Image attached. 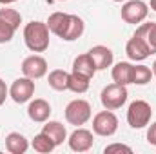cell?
<instances>
[{
	"instance_id": "cell-1",
	"label": "cell",
	"mask_w": 156,
	"mask_h": 154,
	"mask_svg": "<svg viewBox=\"0 0 156 154\" xmlns=\"http://www.w3.org/2000/svg\"><path fill=\"white\" fill-rule=\"evenodd\" d=\"M24 42L29 51L33 53H44L49 47V27L47 24L33 20L26 24L24 27Z\"/></svg>"
},
{
	"instance_id": "cell-2",
	"label": "cell",
	"mask_w": 156,
	"mask_h": 154,
	"mask_svg": "<svg viewBox=\"0 0 156 154\" xmlns=\"http://www.w3.org/2000/svg\"><path fill=\"white\" fill-rule=\"evenodd\" d=\"M151 116L153 109L145 100H134L127 109V123L133 129H144L145 125H149Z\"/></svg>"
},
{
	"instance_id": "cell-3",
	"label": "cell",
	"mask_w": 156,
	"mask_h": 154,
	"mask_svg": "<svg viewBox=\"0 0 156 154\" xmlns=\"http://www.w3.org/2000/svg\"><path fill=\"white\" fill-rule=\"evenodd\" d=\"M127 85H120V83H111L107 87H104L102 94H100V102L104 105V109L115 111L120 109L125 102H127Z\"/></svg>"
},
{
	"instance_id": "cell-4",
	"label": "cell",
	"mask_w": 156,
	"mask_h": 154,
	"mask_svg": "<svg viewBox=\"0 0 156 154\" xmlns=\"http://www.w3.org/2000/svg\"><path fill=\"white\" fill-rule=\"evenodd\" d=\"M89 118H91V103L89 102L78 98V100H73V102L67 103V107H66V120H67V123L80 127V125L87 123Z\"/></svg>"
},
{
	"instance_id": "cell-5",
	"label": "cell",
	"mask_w": 156,
	"mask_h": 154,
	"mask_svg": "<svg viewBox=\"0 0 156 154\" xmlns=\"http://www.w3.org/2000/svg\"><path fill=\"white\" fill-rule=\"evenodd\" d=\"M93 131H94V134L104 136V138L113 136L118 131V118L115 116V113L109 109L100 111L93 118Z\"/></svg>"
},
{
	"instance_id": "cell-6",
	"label": "cell",
	"mask_w": 156,
	"mask_h": 154,
	"mask_svg": "<svg viewBox=\"0 0 156 154\" xmlns=\"http://www.w3.org/2000/svg\"><path fill=\"white\" fill-rule=\"evenodd\" d=\"M122 20L127 24H142L149 15V5L142 0H129L122 5Z\"/></svg>"
},
{
	"instance_id": "cell-7",
	"label": "cell",
	"mask_w": 156,
	"mask_h": 154,
	"mask_svg": "<svg viewBox=\"0 0 156 154\" xmlns=\"http://www.w3.org/2000/svg\"><path fill=\"white\" fill-rule=\"evenodd\" d=\"M33 94H35V80L27 76L16 78L9 87V96L13 98L15 103H26L33 98Z\"/></svg>"
},
{
	"instance_id": "cell-8",
	"label": "cell",
	"mask_w": 156,
	"mask_h": 154,
	"mask_svg": "<svg viewBox=\"0 0 156 154\" xmlns=\"http://www.w3.org/2000/svg\"><path fill=\"white\" fill-rule=\"evenodd\" d=\"M125 53H127L129 60H133V62H144L145 58H149L153 54L151 49H149V45H147V42H145V38L138 31L133 35V38L127 42Z\"/></svg>"
},
{
	"instance_id": "cell-9",
	"label": "cell",
	"mask_w": 156,
	"mask_h": 154,
	"mask_svg": "<svg viewBox=\"0 0 156 154\" xmlns=\"http://www.w3.org/2000/svg\"><path fill=\"white\" fill-rule=\"evenodd\" d=\"M22 73L24 76L31 78V80H38V78L47 75V60L40 54H31L22 62Z\"/></svg>"
},
{
	"instance_id": "cell-10",
	"label": "cell",
	"mask_w": 156,
	"mask_h": 154,
	"mask_svg": "<svg viewBox=\"0 0 156 154\" xmlns=\"http://www.w3.org/2000/svg\"><path fill=\"white\" fill-rule=\"evenodd\" d=\"M67 142H69L71 151H75V152H87V151L93 147L94 138H93V132H91V131L78 127L76 131L69 136Z\"/></svg>"
},
{
	"instance_id": "cell-11",
	"label": "cell",
	"mask_w": 156,
	"mask_h": 154,
	"mask_svg": "<svg viewBox=\"0 0 156 154\" xmlns=\"http://www.w3.org/2000/svg\"><path fill=\"white\" fill-rule=\"evenodd\" d=\"M27 116H29V120H33L37 123H45L51 116V105L42 98L31 100L27 105Z\"/></svg>"
},
{
	"instance_id": "cell-12",
	"label": "cell",
	"mask_w": 156,
	"mask_h": 154,
	"mask_svg": "<svg viewBox=\"0 0 156 154\" xmlns=\"http://www.w3.org/2000/svg\"><path fill=\"white\" fill-rule=\"evenodd\" d=\"M89 56L93 58L94 65H96V71H104L107 67H111L113 64V51L105 45H94L89 49Z\"/></svg>"
},
{
	"instance_id": "cell-13",
	"label": "cell",
	"mask_w": 156,
	"mask_h": 154,
	"mask_svg": "<svg viewBox=\"0 0 156 154\" xmlns=\"http://www.w3.org/2000/svg\"><path fill=\"white\" fill-rule=\"evenodd\" d=\"M71 22V15L69 13H62V11H56L49 16L47 20V27L53 35H56L58 38H64L66 37V31H67V26Z\"/></svg>"
},
{
	"instance_id": "cell-14",
	"label": "cell",
	"mask_w": 156,
	"mask_h": 154,
	"mask_svg": "<svg viewBox=\"0 0 156 154\" xmlns=\"http://www.w3.org/2000/svg\"><path fill=\"white\" fill-rule=\"evenodd\" d=\"M111 76L115 80V83L120 85H129L134 80V65L129 62H118L111 71Z\"/></svg>"
},
{
	"instance_id": "cell-15",
	"label": "cell",
	"mask_w": 156,
	"mask_h": 154,
	"mask_svg": "<svg viewBox=\"0 0 156 154\" xmlns=\"http://www.w3.org/2000/svg\"><path fill=\"white\" fill-rule=\"evenodd\" d=\"M5 149L11 154H24L29 149V142L20 132H9L5 136Z\"/></svg>"
},
{
	"instance_id": "cell-16",
	"label": "cell",
	"mask_w": 156,
	"mask_h": 154,
	"mask_svg": "<svg viewBox=\"0 0 156 154\" xmlns=\"http://www.w3.org/2000/svg\"><path fill=\"white\" fill-rule=\"evenodd\" d=\"M42 132L44 134H47L53 142H55V145L58 147V145H62L64 143V140L67 138V131H66V127L60 123V121H45V125H44V129H42Z\"/></svg>"
},
{
	"instance_id": "cell-17",
	"label": "cell",
	"mask_w": 156,
	"mask_h": 154,
	"mask_svg": "<svg viewBox=\"0 0 156 154\" xmlns=\"http://www.w3.org/2000/svg\"><path fill=\"white\" fill-rule=\"evenodd\" d=\"M73 71H75V73H80V75H83V76H87V78L94 76L96 65H94L93 58L89 56V53L80 54V56L75 58V62H73Z\"/></svg>"
},
{
	"instance_id": "cell-18",
	"label": "cell",
	"mask_w": 156,
	"mask_h": 154,
	"mask_svg": "<svg viewBox=\"0 0 156 154\" xmlns=\"http://www.w3.org/2000/svg\"><path fill=\"white\" fill-rule=\"evenodd\" d=\"M49 87L55 91H69V73L64 69H55L47 76Z\"/></svg>"
},
{
	"instance_id": "cell-19",
	"label": "cell",
	"mask_w": 156,
	"mask_h": 154,
	"mask_svg": "<svg viewBox=\"0 0 156 154\" xmlns=\"http://www.w3.org/2000/svg\"><path fill=\"white\" fill-rule=\"evenodd\" d=\"M89 83H91V78L83 76L80 73H75V71L69 73V91H73L76 94H83V93H87Z\"/></svg>"
},
{
	"instance_id": "cell-20",
	"label": "cell",
	"mask_w": 156,
	"mask_h": 154,
	"mask_svg": "<svg viewBox=\"0 0 156 154\" xmlns=\"http://www.w3.org/2000/svg\"><path fill=\"white\" fill-rule=\"evenodd\" d=\"M83 20L78 16V15H71V22H69V26H67V31H66V37L62 40H66V42H73V40H76L82 37V33H83Z\"/></svg>"
},
{
	"instance_id": "cell-21",
	"label": "cell",
	"mask_w": 156,
	"mask_h": 154,
	"mask_svg": "<svg viewBox=\"0 0 156 154\" xmlns=\"http://www.w3.org/2000/svg\"><path fill=\"white\" fill-rule=\"evenodd\" d=\"M31 145H33V149L37 151V152L40 154H49L55 151V142L47 136V134H44V132H40V134H37L35 138H33V142H31Z\"/></svg>"
},
{
	"instance_id": "cell-22",
	"label": "cell",
	"mask_w": 156,
	"mask_h": 154,
	"mask_svg": "<svg viewBox=\"0 0 156 154\" xmlns=\"http://www.w3.org/2000/svg\"><path fill=\"white\" fill-rule=\"evenodd\" d=\"M136 31L145 38L147 45H149V49H151V53H156V22L142 24V26H138Z\"/></svg>"
},
{
	"instance_id": "cell-23",
	"label": "cell",
	"mask_w": 156,
	"mask_h": 154,
	"mask_svg": "<svg viewBox=\"0 0 156 154\" xmlns=\"http://www.w3.org/2000/svg\"><path fill=\"white\" fill-rule=\"evenodd\" d=\"M153 76H154V75H153V71H151L147 65H134V80H133V83H136V85H145V83L151 82Z\"/></svg>"
},
{
	"instance_id": "cell-24",
	"label": "cell",
	"mask_w": 156,
	"mask_h": 154,
	"mask_svg": "<svg viewBox=\"0 0 156 154\" xmlns=\"http://www.w3.org/2000/svg\"><path fill=\"white\" fill-rule=\"evenodd\" d=\"M0 16L5 20V22H9L13 27H20V24H22V15L16 11V9H11V7H4V9H0Z\"/></svg>"
},
{
	"instance_id": "cell-25",
	"label": "cell",
	"mask_w": 156,
	"mask_h": 154,
	"mask_svg": "<svg viewBox=\"0 0 156 154\" xmlns=\"http://www.w3.org/2000/svg\"><path fill=\"white\" fill-rule=\"evenodd\" d=\"M15 31H16V27H13L9 22H5V20L0 16V44L11 42L13 37H15Z\"/></svg>"
},
{
	"instance_id": "cell-26",
	"label": "cell",
	"mask_w": 156,
	"mask_h": 154,
	"mask_svg": "<svg viewBox=\"0 0 156 154\" xmlns=\"http://www.w3.org/2000/svg\"><path fill=\"white\" fill-rule=\"evenodd\" d=\"M104 152L105 154H113V152H127V154H131L133 152V149H131L129 145H125V143H111V145H107V147L104 149Z\"/></svg>"
},
{
	"instance_id": "cell-27",
	"label": "cell",
	"mask_w": 156,
	"mask_h": 154,
	"mask_svg": "<svg viewBox=\"0 0 156 154\" xmlns=\"http://www.w3.org/2000/svg\"><path fill=\"white\" fill-rule=\"evenodd\" d=\"M147 142L156 147V121L154 123H151V127L147 129Z\"/></svg>"
},
{
	"instance_id": "cell-28",
	"label": "cell",
	"mask_w": 156,
	"mask_h": 154,
	"mask_svg": "<svg viewBox=\"0 0 156 154\" xmlns=\"http://www.w3.org/2000/svg\"><path fill=\"white\" fill-rule=\"evenodd\" d=\"M7 94H9V89H7L5 82L0 78V105H4V102H5V98H7Z\"/></svg>"
},
{
	"instance_id": "cell-29",
	"label": "cell",
	"mask_w": 156,
	"mask_h": 154,
	"mask_svg": "<svg viewBox=\"0 0 156 154\" xmlns=\"http://www.w3.org/2000/svg\"><path fill=\"white\" fill-rule=\"evenodd\" d=\"M13 2H16V0H0V4H4V5H7V4H13Z\"/></svg>"
},
{
	"instance_id": "cell-30",
	"label": "cell",
	"mask_w": 156,
	"mask_h": 154,
	"mask_svg": "<svg viewBox=\"0 0 156 154\" xmlns=\"http://www.w3.org/2000/svg\"><path fill=\"white\" fill-rule=\"evenodd\" d=\"M151 9L156 11V0H151Z\"/></svg>"
},
{
	"instance_id": "cell-31",
	"label": "cell",
	"mask_w": 156,
	"mask_h": 154,
	"mask_svg": "<svg viewBox=\"0 0 156 154\" xmlns=\"http://www.w3.org/2000/svg\"><path fill=\"white\" fill-rule=\"evenodd\" d=\"M153 75L156 76V60H154V64H153Z\"/></svg>"
},
{
	"instance_id": "cell-32",
	"label": "cell",
	"mask_w": 156,
	"mask_h": 154,
	"mask_svg": "<svg viewBox=\"0 0 156 154\" xmlns=\"http://www.w3.org/2000/svg\"><path fill=\"white\" fill-rule=\"evenodd\" d=\"M113 2H123V0H113Z\"/></svg>"
},
{
	"instance_id": "cell-33",
	"label": "cell",
	"mask_w": 156,
	"mask_h": 154,
	"mask_svg": "<svg viewBox=\"0 0 156 154\" xmlns=\"http://www.w3.org/2000/svg\"><path fill=\"white\" fill-rule=\"evenodd\" d=\"M60 2H64V0H60Z\"/></svg>"
}]
</instances>
